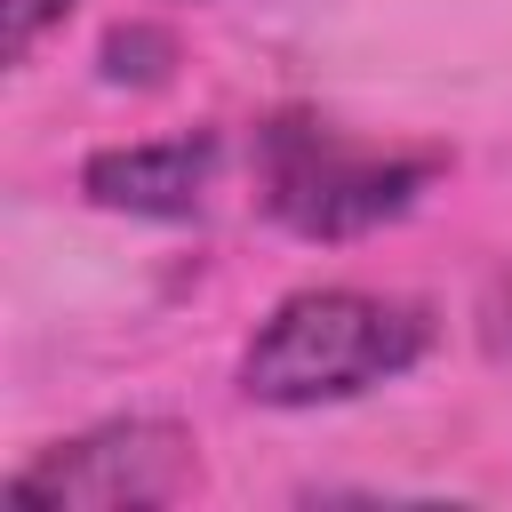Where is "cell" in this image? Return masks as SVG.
Returning a JSON list of instances; mask_svg holds the SVG:
<instances>
[{
  "label": "cell",
  "mask_w": 512,
  "mask_h": 512,
  "mask_svg": "<svg viewBox=\"0 0 512 512\" xmlns=\"http://www.w3.org/2000/svg\"><path fill=\"white\" fill-rule=\"evenodd\" d=\"M432 352V312L376 288H296L264 312L240 352V392L256 408H336Z\"/></svg>",
  "instance_id": "obj_1"
},
{
  "label": "cell",
  "mask_w": 512,
  "mask_h": 512,
  "mask_svg": "<svg viewBox=\"0 0 512 512\" xmlns=\"http://www.w3.org/2000/svg\"><path fill=\"white\" fill-rule=\"evenodd\" d=\"M440 176V152H408V144H368L320 112H272L256 128V200L280 232L296 240H368L392 216H408L424 200V184Z\"/></svg>",
  "instance_id": "obj_2"
},
{
  "label": "cell",
  "mask_w": 512,
  "mask_h": 512,
  "mask_svg": "<svg viewBox=\"0 0 512 512\" xmlns=\"http://www.w3.org/2000/svg\"><path fill=\"white\" fill-rule=\"evenodd\" d=\"M200 488V448L168 416H112L72 440H48L24 472H8L16 504L48 512H160Z\"/></svg>",
  "instance_id": "obj_3"
},
{
  "label": "cell",
  "mask_w": 512,
  "mask_h": 512,
  "mask_svg": "<svg viewBox=\"0 0 512 512\" xmlns=\"http://www.w3.org/2000/svg\"><path fill=\"white\" fill-rule=\"evenodd\" d=\"M224 168V144L216 128H192V136H152V144H104L88 152L80 168V192L112 216H160V224H184L208 208V184Z\"/></svg>",
  "instance_id": "obj_4"
},
{
  "label": "cell",
  "mask_w": 512,
  "mask_h": 512,
  "mask_svg": "<svg viewBox=\"0 0 512 512\" xmlns=\"http://www.w3.org/2000/svg\"><path fill=\"white\" fill-rule=\"evenodd\" d=\"M168 64H176V40L152 32V24H120V32L104 40V80H136V88H152V80H168Z\"/></svg>",
  "instance_id": "obj_5"
},
{
  "label": "cell",
  "mask_w": 512,
  "mask_h": 512,
  "mask_svg": "<svg viewBox=\"0 0 512 512\" xmlns=\"http://www.w3.org/2000/svg\"><path fill=\"white\" fill-rule=\"evenodd\" d=\"M0 16H8V64H32L40 32H48V24H64V16H72V0H0Z\"/></svg>",
  "instance_id": "obj_6"
},
{
  "label": "cell",
  "mask_w": 512,
  "mask_h": 512,
  "mask_svg": "<svg viewBox=\"0 0 512 512\" xmlns=\"http://www.w3.org/2000/svg\"><path fill=\"white\" fill-rule=\"evenodd\" d=\"M480 344H488L496 360H512V264L488 280V304H480Z\"/></svg>",
  "instance_id": "obj_7"
}]
</instances>
